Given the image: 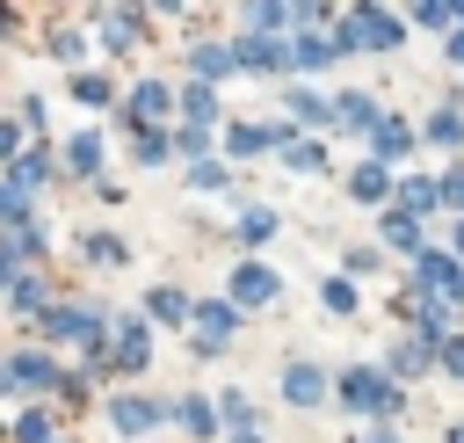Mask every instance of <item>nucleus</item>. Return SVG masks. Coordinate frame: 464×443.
<instances>
[{
  "mask_svg": "<svg viewBox=\"0 0 464 443\" xmlns=\"http://www.w3.org/2000/svg\"><path fill=\"white\" fill-rule=\"evenodd\" d=\"M72 94H80L87 109H102V102H116V94H109V80H94V73H80V80H72Z\"/></svg>",
  "mask_w": 464,
  "mask_h": 443,
  "instance_id": "obj_30",
  "label": "nucleus"
},
{
  "mask_svg": "<svg viewBox=\"0 0 464 443\" xmlns=\"http://www.w3.org/2000/svg\"><path fill=\"white\" fill-rule=\"evenodd\" d=\"M420 29H457V7H413Z\"/></svg>",
  "mask_w": 464,
  "mask_h": 443,
  "instance_id": "obj_35",
  "label": "nucleus"
},
{
  "mask_svg": "<svg viewBox=\"0 0 464 443\" xmlns=\"http://www.w3.org/2000/svg\"><path fill=\"white\" fill-rule=\"evenodd\" d=\"M109 421H116V436H145V428H160V421H167V407H160V399H116V407H109Z\"/></svg>",
  "mask_w": 464,
  "mask_h": 443,
  "instance_id": "obj_9",
  "label": "nucleus"
},
{
  "mask_svg": "<svg viewBox=\"0 0 464 443\" xmlns=\"http://www.w3.org/2000/svg\"><path fill=\"white\" fill-rule=\"evenodd\" d=\"M174 102H181V116H188V123H196V131H203V123H210V116H218V87H203V80H188V87H181V94H174Z\"/></svg>",
  "mask_w": 464,
  "mask_h": 443,
  "instance_id": "obj_16",
  "label": "nucleus"
},
{
  "mask_svg": "<svg viewBox=\"0 0 464 443\" xmlns=\"http://www.w3.org/2000/svg\"><path fill=\"white\" fill-rule=\"evenodd\" d=\"M102 356H116V370H145V363H152V334H145V320H116V341H109Z\"/></svg>",
  "mask_w": 464,
  "mask_h": 443,
  "instance_id": "obj_6",
  "label": "nucleus"
},
{
  "mask_svg": "<svg viewBox=\"0 0 464 443\" xmlns=\"http://www.w3.org/2000/svg\"><path fill=\"white\" fill-rule=\"evenodd\" d=\"M65 167H72V174H94V167H102V138H94V131H80V138L65 145Z\"/></svg>",
  "mask_w": 464,
  "mask_h": 443,
  "instance_id": "obj_23",
  "label": "nucleus"
},
{
  "mask_svg": "<svg viewBox=\"0 0 464 443\" xmlns=\"http://www.w3.org/2000/svg\"><path fill=\"white\" fill-rule=\"evenodd\" d=\"M51 51H58V58H80L87 44H80V29H58V36H51Z\"/></svg>",
  "mask_w": 464,
  "mask_h": 443,
  "instance_id": "obj_40",
  "label": "nucleus"
},
{
  "mask_svg": "<svg viewBox=\"0 0 464 443\" xmlns=\"http://www.w3.org/2000/svg\"><path fill=\"white\" fill-rule=\"evenodd\" d=\"M457 298H464V276H457Z\"/></svg>",
  "mask_w": 464,
  "mask_h": 443,
  "instance_id": "obj_50",
  "label": "nucleus"
},
{
  "mask_svg": "<svg viewBox=\"0 0 464 443\" xmlns=\"http://www.w3.org/2000/svg\"><path fill=\"white\" fill-rule=\"evenodd\" d=\"M188 65H196V73H203V87H210L218 73H232V51H225V44H188Z\"/></svg>",
  "mask_w": 464,
  "mask_h": 443,
  "instance_id": "obj_19",
  "label": "nucleus"
},
{
  "mask_svg": "<svg viewBox=\"0 0 464 443\" xmlns=\"http://www.w3.org/2000/svg\"><path fill=\"white\" fill-rule=\"evenodd\" d=\"M276 225H283V218H276V211H261V203H246V211H239V240H268Z\"/></svg>",
  "mask_w": 464,
  "mask_h": 443,
  "instance_id": "obj_25",
  "label": "nucleus"
},
{
  "mask_svg": "<svg viewBox=\"0 0 464 443\" xmlns=\"http://www.w3.org/2000/svg\"><path fill=\"white\" fill-rule=\"evenodd\" d=\"M14 436H22V443H51V421H44V414H22Z\"/></svg>",
  "mask_w": 464,
  "mask_h": 443,
  "instance_id": "obj_38",
  "label": "nucleus"
},
{
  "mask_svg": "<svg viewBox=\"0 0 464 443\" xmlns=\"http://www.w3.org/2000/svg\"><path fill=\"white\" fill-rule=\"evenodd\" d=\"M232 443H261V436H232Z\"/></svg>",
  "mask_w": 464,
  "mask_h": 443,
  "instance_id": "obj_49",
  "label": "nucleus"
},
{
  "mask_svg": "<svg viewBox=\"0 0 464 443\" xmlns=\"http://www.w3.org/2000/svg\"><path fill=\"white\" fill-rule=\"evenodd\" d=\"M14 305H22V312L44 305V276H14Z\"/></svg>",
  "mask_w": 464,
  "mask_h": 443,
  "instance_id": "obj_37",
  "label": "nucleus"
},
{
  "mask_svg": "<svg viewBox=\"0 0 464 443\" xmlns=\"http://www.w3.org/2000/svg\"><path fill=\"white\" fill-rule=\"evenodd\" d=\"M290 109H297V116H312V123H319V116H326V94H319V87H290Z\"/></svg>",
  "mask_w": 464,
  "mask_h": 443,
  "instance_id": "obj_31",
  "label": "nucleus"
},
{
  "mask_svg": "<svg viewBox=\"0 0 464 443\" xmlns=\"http://www.w3.org/2000/svg\"><path fill=\"white\" fill-rule=\"evenodd\" d=\"M167 145H174V153H188V160H196V153H210V131H196V123H181V131H174V138H167Z\"/></svg>",
  "mask_w": 464,
  "mask_h": 443,
  "instance_id": "obj_32",
  "label": "nucleus"
},
{
  "mask_svg": "<svg viewBox=\"0 0 464 443\" xmlns=\"http://www.w3.org/2000/svg\"><path fill=\"white\" fill-rule=\"evenodd\" d=\"M188 182H196V189H225V167H218V160H203V167H196Z\"/></svg>",
  "mask_w": 464,
  "mask_h": 443,
  "instance_id": "obj_41",
  "label": "nucleus"
},
{
  "mask_svg": "<svg viewBox=\"0 0 464 443\" xmlns=\"http://www.w3.org/2000/svg\"><path fill=\"white\" fill-rule=\"evenodd\" d=\"M29 385V392H44V385H58V363L51 356H36V349H22V356H0V385Z\"/></svg>",
  "mask_w": 464,
  "mask_h": 443,
  "instance_id": "obj_7",
  "label": "nucleus"
},
{
  "mask_svg": "<svg viewBox=\"0 0 464 443\" xmlns=\"http://www.w3.org/2000/svg\"><path fill=\"white\" fill-rule=\"evenodd\" d=\"M14 269H22V247H14V240H0V283H14Z\"/></svg>",
  "mask_w": 464,
  "mask_h": 443,
  "instance_id": "obj_42",
  "label": "nucleus"
},
{
  "mask_svg": "<svg viewBox=\"0 0 464 443\" xmlns=\"http://www.w3.org/2000/svg\"><path fill=\"white\" fill-rule=\"evenodd\" d=\"M22 218H29V196L14 182H0V225H22Z\"/></svg>",
  "mask_w": 464,
  "mask_h": 443,
  "instance_id": "obj_29",
  "label": "nucleus"
},
{
  "mask_svg": "<svg viewBox=\"0 0 464 443\" xmlns=\"http://www.w3.org/2000/svg\"><path fill=\"white\" fill-rule=\"evenodd\" d=\"M450 443H464V421H457V428H450Z\"/></svg>",
  "mask_w": 464,
  "mask_h": 443,
  "instance_id": "obj_47",
  "label": "nucleus"
},
{
  "mask_svg": "<svg viewBox=\"0 0 464 443\" xmlns=\"http://www.w3.org/2000/svg\"><path fill=\"white\" fill-rule=\"evenodd\" d=\"M450 58H457V65H464V22H457V36H450Z\"/></svg>",
  "mask_w": 464,
  "mask_h": 443,
  "instance_id": "obj_45",
  "label": "nucleus"
},
{
  "mask_svg": "<svg viewBox=\"0 0 464 443\" xmlns=\"http://www.w3.org/2000/svg\"><path fill=\"white\" fill-rule=\"evenodd\" d=\"M225 290H232V298H225V305H232V312H239V305H268V298H276V290H283V283H276V269H268V261H239V269H232V283H225Z\"/></svg>",
  "mask_w": 464,
  "mask_h": 443,
  "instance_id": "obj_3",
  "label": "nucleus"
},
{
  "mask_svg": "<svg viewBox=\"0 0 464 443\" xmlns=\"http://www.w3.org/2000/svg\"><path fill=\"white\" fill-rule=\"evenodd\" d=\"M22 153V123H0V160H14Z\"/></svg>",
  "mask_w": 464,
  "mask_h": 443,
  "instance_id": "obj_43",
  "label": "nucleus"
},
{
  "mask_svg": "<svg viewBox=\"0 0 464 443\" xmlns=\"http://www.w3.org/2000/svg\"><path fill=\"white\" fill-rule=\"evenodd\" d=\"M138 22H145L138 7H109V15H102V44H109V51H130V44H138Z\"/></svg>",
  "mask_w": 464,
  "mask_h": 443,
  "instance_id": "obj_15",
  "label": "nucleus"
},
{
  "mask_svg": "<svg viewBox=\"0 0 464 443\" xmlns=\"http://www.w3.org/2000/svg\"><path fill=\"white\" fill-rule=\"evenodd\" d=\"M442 196H435V182H399V218H413L420 225V211H435Z\"/></svg>",
  "mask_w": 464,
  "mask_h": 443,
  "instance_id": "obj_20",
  "label": "nucleus"
},
{
  "mask_svg": "<svg viewBox=\"0 0 464 443\" xmlns=\"http://www.w3.org/2000/svg\"><path fill=\"white\" fill-rule=\"evenodd\" d=\"M384 240H392V247H420V225L399 218V211H384Z\"/></svg>",
  "mask_w": 464,
  "mask_h": 443,
  "instance_id": "obj_28",
  "label": "nucleus"
},
{
  "mask_svg": "<svg viewBox=\"0 0 464 443\" xmlns=\"http://www.w3.org/2000/svg\"><path fill=\"white\" fill-rule=\"evenodd\" d=\"M44 334H51V341H87V349L102 356V312H94V305H51V312H44Z\"/></svg>",
  "mask_w": 464,
  "mask_h": 443,
  "instance_id": "obj_2",
  "label": "nucleus"
},
{
  "mask_svg": "<svg viewBox=\"0 0 464 443\" xmlns=\"http://www.w3.org/2000/svg\"><path fill=\"white\" fill-rule=\"evenodd\" d=\"M283 399H290V407H319V399H326V370L297 356V363L283 370Z\"/></svg>",
  "mask_w": 464,
  "mask_h": 443,
  "instance_id": "obj_8",
  "label": "nucleus"
},
{
  "mask_svg": "<svg viewBox=\"0 0 464 443\" xmlns=\"http://www.w3.org/2000/svg\"><path fill=\"white\" fill-rule=\"evenodd\" d=\"M138 160L160 167V160H167V131H145V138H138Z\"/></svg>",
  "mask_w": 464,
  "mask_h": 443,
  "instance_id": "obj_36",
  "label": "nucleus"
},
{
  "mask_svg": "<svg viewBox=\"0 0 464 443\" xmlns=\"http://www.w3.org/2000/svg\"><path fill=\"white\" fill-rule=\"evenodd\" d=\"M370 145H377V167H384V160H406V145H413V123H406V116H377Z\"/></svg>",
  "mask_w": 464,
  "mask_h": 443,
  "instance_id": "obj_12",
  "label": "nucleus"
},
{
  "mask_svg": "<svg viewBox=\"0 0 464 443\" xmlns=\"http://www.w3.org/2000/svg\"><path fill=\"white\" fill-rule=\"evenodd\" d=\"M435 196H450V203H457V225H464V167H457V174H442V182H435Z\"/></svg>",
  "mask_w": 464,
  "mask_h": 443,
  "instance_id": "obj_39",
  "label": "nucleus"
},
{
  "mask_svg": "<svg viewBox=\"0 0 464 443\" xmlns=\"http://www.w3.org/2000/svg\"><path fill=\"white\" fill-rule=\"evenodd\" d=\"M457 276H464V269H457L450 254H413V283H420V290H450V298H457Z\"/></svg>",
  "mask_w": 464,
  "mask_h": 443,
  "instance_id": "obj_13",
  "label": "nucleus"
},
{
  "mask_svg": "<svg viewBox=\"0 0 464 443\" xmlns=\"http://www.w3.org/2000/svg\"><path fill=\"white\" fill-rule=\"evenodd\" d=\"M428 138H435V145H464V116H457V109H435V116H428Z\"/></svg>",
  "mask_w": 464,
  "mask_h": 443,
  "instance_id": "obj_24",
  "label": "nucleus"
},
{
  "mask_svg": "<svg viewBox=\"0 0 464 443\" xmlns=\"http://www.w3.org/2000/svg\"><path fill=\"white\" fill-rule=\"evenodd\" d=\"M268 145H283V131H268V123H232V131H225V153H232V160L268 153Z\"/></svg>",
  "mask_w": 464,
  "mask_h": 443,
  "instance_id": "obj_14",
  "label": "nucleus"
},
{
  "mask_svg": "<svg viewBox=\"0 0 464 443\" xmlns=\"http://www.w3.org/2000/svg\"><path fill=\"white\" fill-rule=\"evenodd\" d=\"M246 29H290V7H246Z\"/></svg>",
  "mask_w": 464,
  "mask_h": 443,
  "instance_id": "obj_34",
  "label": "nucleus"
},
{
  "mask_svg": "<svg viewBox=\"0 0 464 443\" xmlns=\"http://www.w3.org/2000/svg\"><path fill=\"white\" fill-rule=\"evenodd\" d=\"M283 167L319 174V167H326V145H319V138H283Z\"/></svg>",
  "mask_w": 464,
  "mask_h": 443,
  "instance_id": "obj_18",
  "label": "nucleus"
},
{
  "mask_svg": "<svg viewBox=\"0 0 464 443\" xmlns=\"http://www.w3.org/2000/svg\"><path fill=\"white\" fill-rule=\"evenodd\" d=\"M442 370H450V378H464V341H442Z\"/></svg>",
  "mask_w": 464,
  "mask_h": 443,
  "instance_id": "obj_44",
  "label": "nucleus"
},
{
  "mask_svg": "<svg viewBox=\"0 0 464 443\" xmlns=\"http://www.w3.org/2000/svg\"><path fill=\"white\" fill-rule=\"evenodd\" d=\"M174 109V94H167V80H138L130 87V116L145 123V131H160V116Z\"/></svg>",
  "mask_w": 464,
  "mask_h": 443,
  "instance_id": "obj_11",
  "label": "nucleus"
},
{
  "mask_svg": "<svg viewBox=\"0 0 464 443\" xmlns=\"http://www.w3.org/2000/svg\"><path fill=\"white\" fill-rule=\"evenodd\" d=\"M145 312H152V320H167V327H181V320H188V298H181L174 283H160V290L145 298Z\"/></svg>",
  "mask_w": 464,
  "mask_h": 443,
  "instance_id": "obj_21",
  "label": "nucleus"
},
{
  "mask_svg": "<svg viewBox=\"0 0 464 443\" xmlns=\"http://www.w3.org/2000/svg\"><path fill=\"white\" fill-rule=\"evenodd\" d=\"M334 392H341L348 414H406V392H399L384 370H341Z\"/></svg>",
  "mask_w": 464,
  "mask_h": 443,
  "instance_id": "obj_1",
  "label": "nucleus"
},
{
  "mask_svg": "<svg viewBox=\"0 0 464 443\" xmlns=\"http://www.w3.org/2000/svg\"><path fill=\"white\" fill-rule=\"evenodd\" d=\"M348 196H362V203H384V196H392V174H384L377 160H362V167L348 174Z\"/></svg>",
  "mask_w": 464,
  "mask_h": 443,
  "instance_id": "obj_17",
  "label": "nucleus"
},
{
  "mask_svg": "<svg viewBox=\"0 0 464 443\" xmlns=\"http://www.w3.org/2000/svg\"><path fill=\"white\" fill-rule=\"evenodd\" d=\"M413 370H428V341H399L384 356V378H413Z\"/></svg>",
  "mask_w": 464,
  "mask_h": 443,
  "instance_id": "obj_22",
  "label": "nucleus"
},
{
  "mask_svg": "<svg viewBox=\"0 0 464 443\" xmlns=\"http://www.w3.org/2000/svg\"><path fill=\"white\" fill-rule=\"evenodd\" d=\"M174 414H181V428H188V436H210V428H218L203 399H174Z\"/></svg>",
  "mask_w": 464,
  "mask_h": 443,
  "instance_id": "obj_27",
  "label": "nucleus"
},
{
  "mask_svg": "<svg viewBox=\"0 0 464 443\" xmlns=\"http://www.w3.org/2000/svg\"><path fill=\"white\" fill-rule=\"evenodd\" d=\"M457 254H464V225H457Z\"/></svg>",
  "mask_w": 464,
  "mask_h": 443,
  "instance_id": "obj_48",
  "label": "nucleus"
},
{
  "mask_svg": "<svg viewBox=\"0 0 464 443\" xmlns=\"http://www.w3.org/2000/svg\"><path fill=\"white\" fill-rule=\"evenodd\" d=\"M362 443H399V436H384V428H377V436H362Z\"/></svg>",
  "mask_w": 464,
  "mask_h": 443,
  "instance_id": "obj_46",
  "label": "nucleus"
},
{
  "mask_svg": "<svg viewBox=\"0 0 464 443\" xmlns=\"http://www.w3.org/2000/svg\"><path fill=\"white\" fill-rule=\"evenodd\" d=\"M319 298H326V312H355V283H348V276H326Z\"/></svg>",
  "mask_w": 464,
  "mask_h": 443,
  "instance_id": "obj_26",
  "label": "nucleus"
},
{
  "mask_svg": "<svg viewBox=\"0 0 464 443\" xmlns=\"http://www.w3.org/2000/svg\"><path fill=\"white\" fill-rule=\"evenodd\" d=\"M87 261H102V269L116 261V269H123V240H109V232H94V240H87Z\"/></svg>",
  "mask_w": 464,
  "mask_h": 443,
  "instance_id": "obj_33",
  "label": "nucleus"
},
{
  "mask_svg": "<svg viewBox=\"0 0 464 443\" xmlns=\"http://www.w3.org/2000/svg\"><path fill=\"white\" fill-rule=\"evenodd\" d=\"M225 51H232V65H254V73H276L283 65V44L276 36H232Z\"/></svg>",
  "mask_w": 464,
  "mask_h": 443,
  "instance_id": "obj_10",
  "label": "nucleus"
},
{
  "mask_svg": "<svg viewBox=\"0 0 464 443\" xmlns=\"http://www.w3.org/2000/svg\"><path fill=\"white\" fill-rule=\"evenodd\" d=\"M326 116H334L341 131H377L384 102H377V94H362V87H348V94H334V102H326Z\"/></svg>",
  "mask_w": 464,
  "mask_h": 443,
  "instance_id": "obj_4",
  "label": "nucleus"
},
{
  "mask_svg": "<svg viewBox=\"0 0 464 443\" xmlns=\"http://www.w3.org/2000/svg\"><path fill=\"white\" fill-rule=\"evenodd\" d=\"M188 320H196V334H203V349H225V341L239 334V312H232L225 298H203V305H188Z\"/></svg>",
  "mask_w": 464,
  "mask_h": 443,
  "instance_id": "obj_5",
  "label": "nucleus"
}]
</instances>
